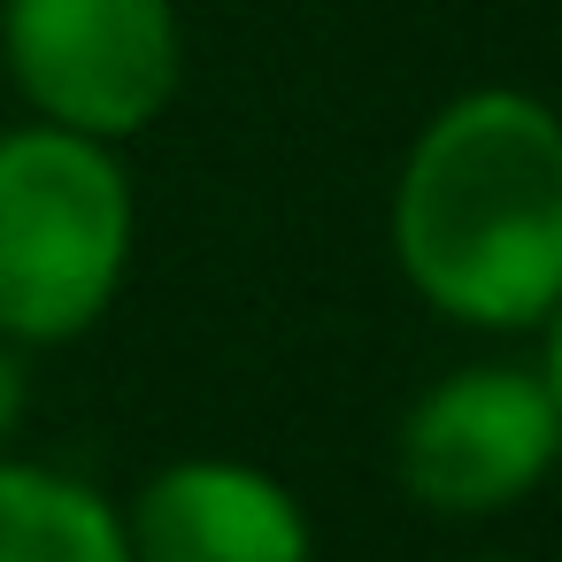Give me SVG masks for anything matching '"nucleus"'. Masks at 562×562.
Listing matches in <instances>:
<instances>
[{
  "instance_id": "1",
  "label": "nucleus",
  "mask_w": 562,
  "mask_h": 562,
  "mask_svg": "<svg viewBox=\"0 0 562 562\" xmlns=\"http://www.w3.org/2000/svg\"><path fill=\"white\" fill-rule=\"evenodd\" d=\"M393 270L462 331H539L562 301V109L524 86L439 101L385 209Z\"/></svg>"
},
{
  "instance_id": "2",
  "label": "nucleus",
  "mask_w": 562,
  "mask_h": 562,
  "mask_svg": "<svg viewBox=\"0 0 562 562\" xmlns=\"http://www.w3.org/2000/svg\"><path fill=\"white\" fill-rule=\"evenodd\" d=\"M139 255L124 147L63 124H0V339L47 355L86 339Z\"/></svg>"
},
{
  "instance_id": "3",
  "label": "nucleus",
  "mask_w": 562,
  "mask_h": 562,
  "mask_svg": "<svg viewBox=\"0 0 562 562\" xmlns=\"http://www.w3.org/2000/svg\"><path fill=\"white\" fill-rule=\"evenodd\" d=\"M0 78L24 116L132 147L186 93L178 0H0Z\"/></svg>"
},
{
  "instance_id": "4",
  "label": "nucleus",
  "mask_w": 562,
  "mask_h": 562,
  "mask_svg": "<svg viewBox=\"0 0 562 562\" xmlns=\"http://www.w3.org/2000/svg\"><path fill=\"white\" fill-rule=\"evenodd\" d=\"M554 462L562 408L539 362H462L431 378L393 431V477L424 516H501L531 501Z\"/></svg>"
},
{
  "instance_id": "5",
  "label": "nucleus",
  "mask_w": 562,
  "mask_h": 562,
  "mask_svg": "<svg viewBox=\"0 0 562 562\" xmlns=\"http://www.w3.org/2000/svg\"><path fill=\"white\" fill-rule=\"evenodd\" d=\"M132 562H316V524L247 454H178L124 501Z\"/></svg>"
},
{
  "instance_id": "6",
  "label": "nucleus",
  "mask_w": 562,
  "mask_h": 562,
  "mask_svg": "<svg viewBox=\"0 0 562 562\" xmlns=\"http://www.w3.org/2000/svg\"><path fill=\"white\" fill-rule=\"evenodd\" d=\"M0 562H132L124 501L55 462L0 454Z\"/></svg>"
},
{
  "instance_id": "7",
  "label": "nucleus",
  "mask_w": 562,
  "mask_h": 562,
  "mask_svg": "<svg viewBox=\"0 0 562 562\" xmlns=\"http://www.w3.org/2000/svg\"><path fill=\"white\" fill-rule=\"evenodd\" d=\"M24 416H32V355L24 347H9L0 339V454L16 447V431H24Z\"/></svg>"
},
{
  "instance_id": "8",
  "label": "nucleus",
  "mask_w": 562,
  "mask_h": 562,
  "mask_svg": "<svg viewBox=\"0 0 562 562\" xmlns=\"http://www.w3.org/2000/svg\"><path fill=\"white\" fill-rule=\"evenodd\" d=\"M539 378H547V393H554V408H562V301L539 316Z\"/></svg>"
},
{
  "instance_id": "9",
  "label": "nucleus",
  "mask_w": 562,
  "mask_h": 562,
  "mask_svg": "<svg viewBox=\"0 0 562 562\" xmlns=\"http://www.w3.org/2000/svg\"><path fill=\"white\" fill-rule=\"evenodd\" d=\"M470 562H508V554H470Z\"/></svg>"
}]
</instances>
